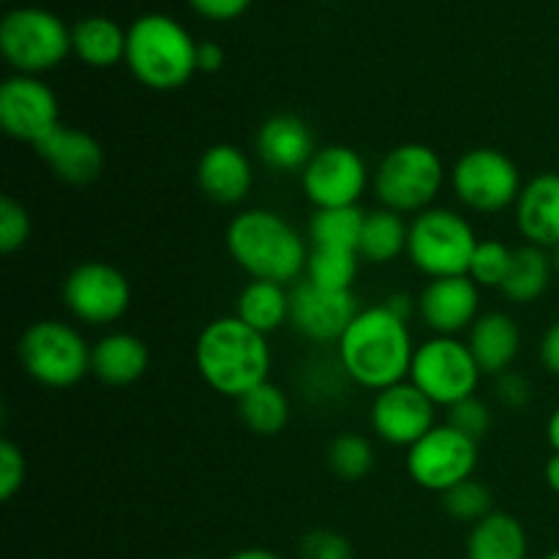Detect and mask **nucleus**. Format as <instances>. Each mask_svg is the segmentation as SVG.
Masks as SVG:
<instances>
[{"label": "nucleus", "mask_w": 559, "mask_h": 559, "mask_svg": "<svg viewBox=\"0 0 559 559\" xmlns=\"http://www.w3.org/2000/svg\"><path fill=\"white\" fill-rule=\"evenodd\" d=\"M415 349L409 322L399 320L385 304L360 309L336 344L344 374L355 385L377 393L407 382Z\"/></svg>", "instance_id": "f257e3e1"}, {"label": "nucleus", "mask_w": 559, "mask_h": 559, "mask_svg": "<svg viewBox=\"0 0 559 559\" xmlns=\"http://www.w3.org/2000/svg\"><path fill=\"white\" fill-rule=\"evenodd\" d=\"M229 257L251 282L298 284L306 276L309 251L306 238L271 207H249L229 222L224 235Z\"/></svg>", "instance_id": "f03ea898"}, {"label": "nucleus", "mask_w": 559, "mask_h": 559, "mask_svg": "<svg viewBox=\"0 0 559 559\" xmlns=\"http://www.w3.org/2000/svg\"><path fill=\"white\" fill-rule=\"evenodd\" d=\"M194 364L207 388L227 399H243L271 377V344L238 317H218L200 331Z\"/></svg>", "instance_id": "7ed1b4c3"}, {"label": "nucleus", "mask_w": 559, "mask_h": 559, "mask_svg": "<svg viewBox=\"0 0 559 559\" xmlns=\"http://www.w3.org/2000/svg\"><path fill=\"white\" fill-rule=\"evenodd\" d=\"M197 47L200 41L175 16L142 14L129 25L126 66L151 91H178L197 74Z\"/></svg>", "instance_id": "20e7f679"}, {"label": "nucleus", "mask_w": 559, "mask_h": 559, "mask_svg": "<svg viewBox=\"0 0 559 559\" xmlns=\"http://www.w3.org/2000/svg\"><path fill=\"white\" fill-rule=\"evenodd\" d=\"M445 164L440 153L424 142H404L388 151L374 169V194L382 207L399 216H418L445 186Z\"/></svg>", "instance_id": "39448f33"}, {"label": "nucleus", "mask_w": 559, "mask_h": 559, "mask_svg": "<svg viewBox=\"0 0 559 559\" xmlns=\"http://www.w3.org/2000/svg\"><path fill=\"white\" fill-rule=\"evenodd\" d=\"M91 353L85 336L63 320H38L25 328L16 344L22 369L38 385L69 391L91 374Z\"/></svg>", "instance_id": "423d86ee"}, {"label": "nucleus", "mask_w": 559, "mask_h": 559, "mask_svg": "<svg viewBox=\"0 0 559 559\" xmlns=\"http://www.w3.org/2000/svg\"><path fill=\"white\" fill-rule=\"evenodd\" d=\"M0 52L16 74L41 76L71 55V27L41 5L9 9L0 20Z\"/></svg>", "instance_id": "0eeeda50"}, {"label": "nucleus", "mask_w": 559, "mask_h": 559, "mask_svg": "<svg viewBox=\"0 0 559 559\" xmlns=\"http://www.w3.org/2000/svg\"><path fill=\"white\" fill-rule=\"evenodd\" d=\"M473 224L451 207H429L409 222L407 257L424 276H467L478 249Z\"/></svg>", "instance_id": "6e6552de"}, {"label": "nucleus", "mask_w": 559, "mask_h": 559, "mask_svg": "<svg viewBox=\"0 0 559 559\" xmlns=\"http://www.w3.org/2000/svg\"><path fill=\"white\" fill-rule=\"evenodd\" d=\"M480 366L469 344L456 336H431L415 349L409 382L426 393L437 407H453L475 396L480 385Z\"/></svg>", "instance_id": "1a4fd4ad"}, {"label": "nucleus", "mask_w": 559, "mask_h": 559, "mask_svg": "<svg viewBox=\"0 0 559 559\" xmlns=\"http://www.w3.org/2000/svg\"><path fill=\"white\" fill-rule=\"evenodd\" d=\"M448 175L459 202L475 213H502L516 205L524 189L516 162L497 147H473L462 153Z\"/></svg>", "instance_id": "9d476101"}, {"label": "nucleus", "mask_w": 559, "mask_h": 559, "mask_svg": "<svg viewBox=\"0 0 559 559\" xmlns=\"http://www.w3.org/2000/svg\"><path fill=\"white\" fill-rule=\"evenodd\" d=\"M478 445L448 424H437L424 440L407 448V475L415 486L445 495L453 486L473 478L478 467Z\"/></svg>", "instance_id": "9b49d317"}, {"label": "nucleus", "mask_w": 559, "mask_h": 559, "mask_svg": "<svg viewBox=\"0 0 559 559\" xmlns=\"http://www.w3.org/2000/svg\"><path fill=\"white\" fill-rule=\"evenodd\" d=\"M63 304L82 325L104 328L118 322L131 306V282L120 267L87 260L71 267L63 282Z\"/></svg>", "instance_id": "f8f14e48"}, {"label": "nucleus", "mask_w": 559, "mask_h": 559, "mask_svg": "<svg viewBox=\"0 0 559 559\" xmlns=\"http://www.w3.org/2000/svg\"><path fill=\"white\" fill-rule=\"evenodd\" d=\"M300 186L306 200L317 211L358 205L369 189V167L366 158L347 145L317 147L311 162L300 173Z\"/></svg>", "instance_id": "ddd939ff"}, {"label": "nucleus", "mask_w": 559, "mask_h": 559, "mask_svg": "<svg viewBox=\"0 0 559 559\" xmlns=\"http://www.w3.org/2000/svg\"><path fill=\"white\" fill-rule=\"evenodd\" d=\"M60 126V104L41 76L11 74L0 85V129L16 142L36 147Z\"/></svg>", "instance_id": "4468645a"}, {"label": "nucleus", "mask_w": 559, "mask_h": 559, "mask_svg": "<svg viewBox=\"0 0 559 559\" xmlns=\"http://www.w3.org/2000/svg\"><path fill=\"white\" fill-rule=\"evenodd\" d=\"M369 420L382 442L413 448L437 426V404L413 382H399L377 393Z\"/></svg>", "instance_id": "2eb2a0df"}, {"label": "nucleus", "mask_w": 559, "mask_h": 559, "mask_svg": "<svg viewBox=\"0 0 559 559\" xmlns=\"http://www.w3.org/2000/svg\"><path fill=\"white\" fill-rule=\"evenodd\" d=\"M358 311V300L353 293H331L306 278H300L289 289V325L298 336L314 344H338Z\"/></svg>", "instance_id": "dca6fc26"}, {"label": "nucleus", "mask_w": 559, "mask_h": 559, "mask_svg": "<svg viewBox=\"0 0 559 559\" xmlns=\"http://www.w3.org/2000/svg\"><path fill=\"white\" fill-rule=\"evenodd\" d=\"M418 317L435 336H459L480 317V287L469 276L431 278L418 298Z\"/></svg>", "instance_id": "f3484780"}, {"label": "nucleus", "mask_w": 559, "mask_h": 559, "mask_svg": "<svg viewBox=\"0 0 559 559\" xmlns=\"http://www.w3.org/2000/svg\"><path fill=\"white\" fill-rule=\"evenodd\" d=\"M36 156L55 173V178L69 186H87L98 180L104 169V147L93 134L60 123L52 134L44 136Z\"/></svg>", "instance_id": "a211bd4d"}, {"label": "nucleus", "mask_w": 559, "mask_h": 559, "mask_svg": "<svg viewBox=\"0 0 559 559\" xmlns=\"http://www.w3.org/2000/svg\"><path fill=\"white\" fill-rule=\"evenodd\" d=\"M197 186L216 205H240L254 186V167L238 145L216 142L197 162Z\"/></svg>", "instance_id": "6ab92c4d"}, {"label": "nucleus", "mask_w": 559, "mask_h": 559, "mask_svg": "<svg viewBox=\"0 0 559 559\" xmlns=\"http://www.w3.org/2000/svg\"><path fill=\"white\" fill-rule=\"evenodd\" d=\"M257 153L276 173H304L317 153L309 123L293 112L271 115L257 131Z\"/></svg>", "instance_id": "aec40b11"}, {"label": "nucleus", "mask_w": 559, "mask_h": 559, "mask_svg": "<svg viewBox=\"0 0 559 559\" xmlns=\"http://www.w3.org/2000/svg\"><path fill=\"white\" fill-rule=\"evenodd\" d=\"M516 227L538 249L559 246V173H540L524 183L516 205Z\"/></svg>", "instance_id": "412c9836"}, {"label": "nucleus", "mask_w": 559, "mask_h": 559, "mask_svg": "<svg viewBox=\"0 0 559 559\" xmlns=\"http://www.w3.org/2000/svg\"><path fill=\"white\" fill-rule=\"evenodd\" d=\"M151 366V349L140 336L126 331L107 333L93 344L91 374L109 388H126L142 380Z\"/></svg>", "instance_id": "4be33fe9"}, {"label": "nucleus", "mask_w": 559, "mask_h": 559, "mask_svg": "<svg viewBox=\"0 0 559 559\" xmlns=\"http://www.w3.org/2000/svg\"><path fill=\"white\" fill-rule=\"evenodd\" d=\"M467 344L480 371L500 377L511 371L513 360L522 353V331H519V322L506 311H486L469 328Z\"/></svg>", "instance_id": "5701e85b"}, {"label": "nucleus", "mask_w": 559, "mask_h": 559, "mask_svg": "<svg viewBox=\"0 0 559 559\" xmlns=\"http://www.w3.org/2000/svg\"><path fill=\"white\" fill-rule=\"evenodd\" d=\"M129 27H120L109 16L93 14L71 25V55L91 69H112L126 63Z\"/></svg>", "instance_id": "b1692460"}, {"label": "nucleus", "mask_w": 559, "mask_h": 559, "mask_svg": "<svg viewBox=\"0 0 559 559\" xmlns=\"http://www.w3.org/2000/svg\"><path fill=\"white\" fill-rule=\"evenodd\" d=\"M527 530L506 511H491L469 530L467 559H527Z\"/></svg>", "instance_id": "393cba45"}, {"label": "nucleus", "mask_w": 559, "mask_h": 559, "mask_svg": "<svg viewBox=\"0 0 559 559\" xmlns=\"http://www.w3.org/2000/svg\"><path fill=\"white\" fill-rule=\"evenodd\" d=\"M551 276H555V265H551L549 251L538 249L533 243H524L513 249L511 271H508L500 289L511 304L530 306L544 298L551 284Z\"/></svg>", "instance_id": "a878e982"}, {"label": "nucleus", "mask_w": 559, "mask_h": 559, "mask_svg": "<svg viewBox=\"0 0 559 559\" xmlns=\"http://www.w3.org/2000/svg\"><path fill=\"white\" fill-rule=\"evenodd\" d=\"M235 317L262 336L289 322V289L273 282H249L235 300Z\"/></svg>", "instance_id": "bb28decb"}, {"label": "nucleus", "mask_w": 559, "mask_h": 559, "mask_svg": "<svg viewBox=\"0 0 559 559\" xmlns=\"http://www.w3.org/2000/svg\"><path fill=\"white\" fill-rule=\"evenodd\" d=\"M407 238L409 224L399 213L380 207V211L366 213L358 254L360 260L371 262V265H388V262L407 254Z\"/></svg>", "instance_id": "cd10ccee"}, {"label": "nucleus", "mask_w": 559, "mask_h": 559, "mask_svg": "<svg viewBox=\"0 0 559 559\" xmlns=\"http://www.w3.org/2000/svg\"><path fill=\"white\" fill-rule=\"evenodd\" d=\"M238 415L251 435L276 437L289 424V399L282 388L267 380L265 385L238 399Z\"/></svg>", "instance_id": "c85d7f7f"}, {"label": "nucleus", "mask_w": 559, "mask_h": 559, "mask_svg": "<svg viewBox=\"0 0 559 559\" xmlns=\"http://www.w3.org/2000/svg\"><path fill=\"white\" fill-rule=\"evenodd\" d=\"M366 213L358 205L322 207L309 222L311 249H347L358 251Z\"/></svg>", "instance_id": "c756f323"}, {"label": "nucleus", "mask_w": 559, "mask_h": 559, "mask_svg": "<svg viewBox=\"0 0 559 559\" xmlns=\"http://www.w3.org/2000/svg\"><path fill=\"white\" fill-rule=\"evenodd\" d=\"M360 254L347 249H311L306 265V282L331 293H353L358 278Z\"/></svg>", "instance_id": "7c9ffc66"}, {"label": "nucleus", "mask_w": 559, "mask_h": 559, "mask_svg": "<svg viewBox=\"0 0 559 559\" xmlns=\"http://www.w3.org/2000/svg\"><path fill=\"white\" fill-rule=\"evenodd\" d=\"M328 467L344 484H358L374 469V448L371 440L355 431H342L328 445Z\"/></svg>", "instance_id": "2f4dec72"}, {"label": "nucleus", "mask_w": 559, "mask_h": 559, "mask_svg": "<svg viewBox=\"0 0 559 559\" xmlns=\"http://www.w3.org/2000/svg\"><path fill=\"white\" fill-rule=\"evenodd\" d=\"M491 506H495V497H491V491L475 478L464 480V484L453 486L451 491L442 495V508H445L448 516L456 519V522L478 524L480 519H486L495 511Z\"/></svg>", "instance_id": "473e14b6"}, {"label": "nucleus", "mask_w": 559, "mask_h": 559, "mask_svg": "<svg viewBox=\"0 0 559 559\" xmlns=\"http://www.w3.org/2000/svg\"><path fill=\"white\" fill-rule=\"evenodd\" d=\"M513 249L502 240H480L475 249L473 262H469V273L478 287H502L508 271H511Z\"/></svg>", "instance_id": "72a5a7b5"}, {"label": "nucleus", "mask_w": 559, "mask_h": 559, "mask_svg": "<svg viewBox=\"0 0 559 559\" xmlns=\"http://www.w3.org/2000/svg\"><path fill=\"white\" fill-rule=\"evenodd\" d=\"M31 233L33 222L27 207L11 194L0 197V251L3 254H16L20 249H25Z\"/></svg>", "instance_id": "f704fd0d"}, {"label": "nucleus", "mask_w": 559, "mask_h": 559, "mask_svg": "<svg viewBox=\"0 0 559 559\" xmlns=\"http://www.w3.org/2000/svg\"><path fill=\"white\" fill-rule=\"evenodd\" d=\"M448 426H453L456 431L467 435L469 440L480 442L491 429V413L478 396H469L464 402L448 407Z\"/></svg>", "instance_id": "c9c22d12"}, {"label": "nucleus", "mask_w": 559, "mask_h": 559, "mask_svg": "<svg viewBox=\"0 0 559 559\" xmlns=\"http://www.w3.org/2000/svg\"><path fill=\"white\" fill-rule=\"evenodd\" d=\"M25 456L22 448L14 445L11 440L0 442V500L11 502L16 491L25 484Z\"/></svg>", "instance_id": "e433bc0d"}, {"label": "nucleus", "mask_w": 559, "mask_h": 559, "mask_svg": "<svg viewBox=\"0 0 559 559\" xmlns=\"http://www.w3.org/2000/svg\"><path fill=\"white\" fill-rule=\"evenodd\" d=\"M304 559H355L353 544L333 530H314L300 540Z\"/></svg>", "instance_id": "4c0bfd02"}, {"label": "nucleus", "mask_w": 559, "mask_h": 559, "mask_svg": "<svg viewBox=\"0 0 559 559\" xmlns=\"http://www.w3.org/2000/svg\"><path fill=\"white\" fill-rule=\"evenodd\" d=\"M497 402L508 409H524L533 402V388H530L527 377H522L519 371H506V374L497 377Z\"/></svg>", "instance_id": "58836bf2"}, {"label": "nucleus", "mask_w": 559, "mask_h": 559, "mask_svg": "<svg viewBox=\"0 0 559 559\" xmlns=\"http://www.w3.org/2000/svg\"><path fill=\"white\" fill-rule=\"evenodd\" d=\"M186 3L211 22H233L243 16L254 0H186Z\"/></svg>", "instance_id": "ea45409f"}, {"label": "nucleus", "mask_w": 559, "mask_h": 559, "mask_svg": "<svg viewBox=\"0 0 559 559\" xmlns=\"http://www.w3.org/2000/svg\"><path fill=\"white\" fill-rule=\"evenodd\" d=\"M540 364L546 366V371L559 377V320L549 325V331L540 338Z\"/></svg>", "instance_id": "a19ab883"}, {"label": "nucleus", "mask_w": 559, "mask_h": 559, "mask_svg": "<svg viewBox=\"0 0 559 559\" xmlns=\"http://www.w3.org/2000/svg\"><path fill=\"white\" fill-rule=\"evenodd\" d=\"M224 66V47L218 41H200L197 47V71L202 74H216Z\"/></svg>", "instance_id": "79ce46f5"}, {"label": "nucleus", "mask_w": 559, "mask_h": 559, "mask_svg": "<svg viewBox=\"0 0 559 559\" xmlns=\"http://www.w3.org/2000/svg\"><path fill=\"white\" fill-rule=\"evenodd\" d=\"M382 304H385L388 309H391L393 314H396L399 320H404V322L413 320V314H415V311H418V300H415L413 295H407V293L388 295V298L382 300Z\"/></svg>", "instance_id": "37998d69"}, {"label": "nucleus", "mask_w": 559, "mask_h": 559, "mask_svg": "<svg viewBox=\"0 0 559 559\" xmlns=\"http://www.w3.org/2000/svg\"><path fill=\"white\" fill-rule=\"evenodd\" d=\"M544 478H546V486H549V489L559 497V453H555V456L546 462Z\"/></svg>", "instance_id": "c03bdc74"}, {"label": "nucleus", "mask_w": 559, "mask_h": 559, "mask_svg": "<svg viewBox=\"0 0 559 559\" xmlns=\"http://www.w3.org/2000/svg\"><path fill=\"white\" fill-rule=\"evenodd\" d=\"M546 440H549L551 451L559 453V407L551 413L549 424H546Z\"/></svg>", "instance_id": "a18cd8bd"}, {"label": "nucleus", "mask_w": 559, "mask_h": 559, "mask_svg": "<svg viewBox=\"0 0 559 559\" xmlns=\"http://www.w3.org/2000/svg\"><path fill=\"white\" fill-rule=\"evenodd\" d=\"M227 559H282V557L271 549H240L235 551V555H229Z\"/></svg>", "instance_id": "49530a36"}, {"label": "nucleus", "mask_w": 559, "mask_h": 559, "mask_svg": "<svg viewBox=\"0 0 559 559\" xmlns=\"http://www.w3.org/2000/svg\"><path fill=\"white\" fill-rule=\"evenodd\" d=\"M551 265H555V276H559V246L551 249Z\"/></svg>", "instance_id": "de8ad7c7"}, {"label": "nucleus", "mask_w": 559, "mask_h": 559, "mask_svg": "<svg viewBox=\"0 0 559 559\" xmlns=\"http://www.w3.org/2000/svg\"><path fill=\"white\" fill-rule=\"evenodd\" d=\"M544 559H559V551H551V555H546Z\"/></svg>", "instance_id": "09e8293b"}, {"label": "nucleus", "mask_w": 559, "mask_h": 559, "mask_svg": "<svg viewBox=\"0 0 559 559\" xmlns=\"http://www.w3.org/2000/svg\"><path fill=\"white\" fill-rule=\"evenodd\" d=\"M186 559H200V557H186Z\"/></svg>", "instance_id": "8fccbe9b"}, {"label": "nucleus", "mask_w": 559, "mask_h": 559, "mask_svg": "<svg viewBox=\"0 0 559 559\" xmlns=\"http://www.w3.org/2000/svg\"><path fill=\"white\" fill-rule=\"evenodd\" d=\"M3 3H11V0H3Z\"/></svg>", "instance_id": "3c124183"}]
</instances>
